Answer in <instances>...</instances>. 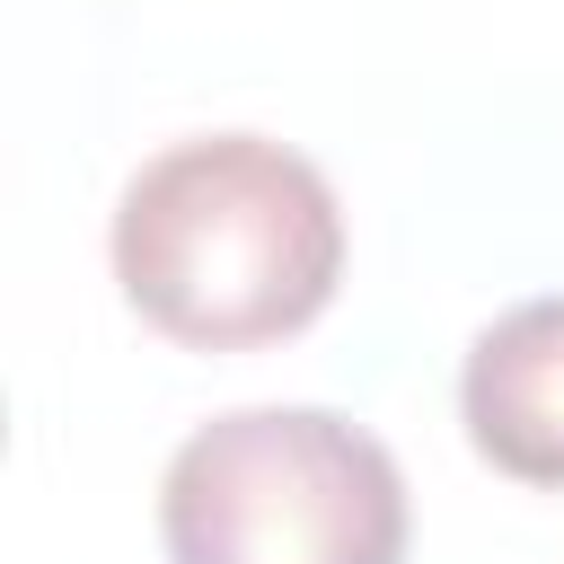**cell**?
Here are the masks:
<instances>
[{"mask_svg": "<svg viewBox=\"0 0 564 564\" xmlns=\"http://www.w3.org/2000/svg\"><path fill=\"white\" fill-rule=\"evenodd\" d=\"M115 282L167 344L194 352H256L300 335L344 282V212L335 185L264 141V132H203L159 150L106 229Z\"/></svg>", "mask_w": 564, "mask_h": 564, "instance_id": "obj_1", "label": "cell"}, {"mask_svg": "<svg viewBox=\"0 0 564 564\" xmlns=\"http://www.w3.org/2000/svg\"><path fill=\"white\" fill-rule=\"evenodd\" d=\"M414 511L379 432L335 405H238L159 476L167 564H405Z\"/></svg>", "mask_w": 564, "mask_h": 564, "instance_id": "obj_2", "label": "cell"}, {"mask_svg": "<svg viewBox=\"0 0 564 564\" xmlns=\"http://www.w3.org/2000/svg\"><path fill=\"white\" fill-rule=\"evenodd\" d=\"M458 414L494 476L564 494V291L502 308L467 344Z\"/></svg>", "mask_w": 564, "mask_h": 564, "instance_id": "obj_3", "label": "cell"}]
</instances>
